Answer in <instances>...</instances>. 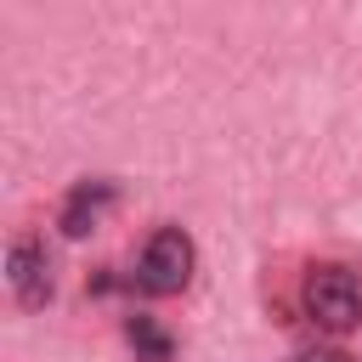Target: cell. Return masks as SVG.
<instances>
[{"label":"cell","instance_id":"1","mask_svg":"<svg viewBox=\"0 0 362 362\" xmlns=\"http://www.w3.org/2000/svg\"><path fill=\"white\" fill-rule=\"evenodd\" d=\"M192 266H198V249L181 226H158L147 243H141V260H136V283L147 294H181L192 283Z\"/></svg>","mask_w":362,"mask_h":362},{"label":"cell","instance_id":"2","mask_svg":"<svg viewBox=\"0 0 362 362\" xmlns=\"http://www.w3.org/2000/svg\"><path fill=\"white\" fill-rule=\"evenodd\" d=\"M300 300H305V317L317 328H328V334H345V328L362 322V283L345 266H317L305 277V294Z\"/></svg>","mask_w":362,"mask_h":362},{"label":"cell","instance_id":"3","mask_svg":"<svg viewBox=\"0 0 362 362\" xmlns=\"http://www.w3.org/2000/svg\"><path fill=\"white\" fill-rule=\"evenodd\" d=\"M6 277H11V294H17L23 305H45L51 288H57V277H51V255H45V243H34V238H17V243H11V255H6Z\"/></svg>","mask_w":362,"mask_h":362},{"label":"cell","instance_id":"4","mask_svg":"<svg viewBox=\"0 0 362 362\" xmlns=\"http://www.w3.org/2000/svg\"><path fill=\"white\" fill-rule=\"evenodd\" d=\"M107 204H113V181H79V187L62 198L57 226H62L68 238H85V232H96V221L107 215Z\"/></svg>","mask_w":362,"mask_h":362},{"label":"cell","instance_id":"5","mask_svg":"<svg viewBox=\"0 0 362 362\" xmlns=\"http://www.w3.org/2000/svg\"><path fill=\"white\" fill-rule=\"evenodd\" d=\"M124 339L136 345V356H147V362H170V334H164L153 317H130V322H124Z\"/></svg>","mask_w":362,"mask_h":362},{"label":"cell","instance_id":"6","mask_svg":"<svg viewBox=\"0 0 362 362\" xmlns=\"http://www.w3.org/2000/svg\"><path fill=\"white\" fill-rule=\"evenodd\" d=\"M294 362H351L345 351H334V345H311V351H300Z\"/></svg>","mask_w":362,"mask_h":362}]
</instances>
